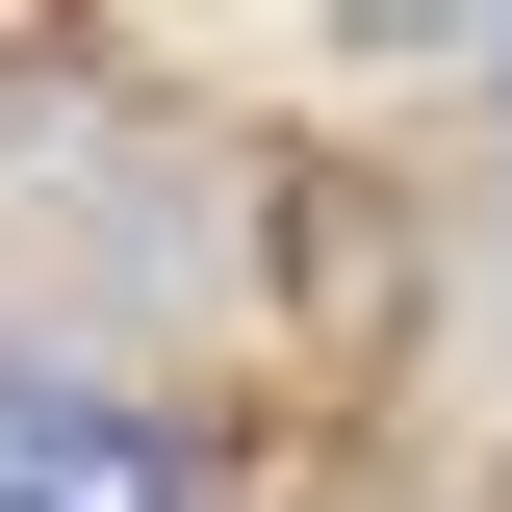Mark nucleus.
Returning a JSON list of instances; mask_svg holds the SVG:
<instances>
[{
	"mask_svg": "<svg viewBox=\"0 0 512 512\" xmlns=\"http://www.w3.org/2000/svg\"><path fill=\"white\" fill-rule=\"evenodd\" d=\"M0 512H180V461L77 384H0Z\"/></svg>",
	"mask_w": 512,
	"mask_h": 512,
	"instance_id": "1",
	"label": "nucleus"
}]
</instances>
